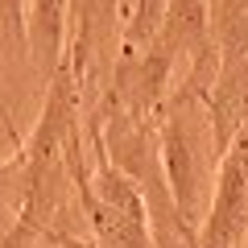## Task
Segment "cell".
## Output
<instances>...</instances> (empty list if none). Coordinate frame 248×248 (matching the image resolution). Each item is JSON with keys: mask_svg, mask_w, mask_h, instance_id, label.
<instances>
[{"mask_svg": "<svg viewBox=\"0 0 248 248\" xmlns=\"http://www.w3.org/2000/svg\"><path fill=\"white\" fill-rule=\"evenodd\" d=\"M46 244H54V248H99L95 240H87V236H71V232H50V236H42Z\"/></svg>", "mask_w": 248, "mask_h": 248, "instance_id": "7", "label": "cell"}, {"mask_svg": "<svg viewBox=\"0 0 248 248\" xmlns=\"http://www.w3.org/2000/svg\"><path fill=\"white\" fill-rule=\"evenodd\" d=\"M157 157L166 174L170 199L190 228H199L211 199V182L219 170L211 116H207V91L190 83H174L157 108Z\"/></svg>", "mask_w": 248, "mask_h": 248, "instance_id": "1", "label": "cell"}, {"mask_svg": "<svg viewBox=\"0 0 248 248\" xmlns=\"http://www.w3.org/2000/svg\"><path fill=\"white\" fill-rule=\"evenodd\" d=\"M161 17H166V0H133L124 9V21H120V50H137L145 46L153 33H157Z\"/></svg>", "mask_w": 248, "mask_h": 248, "instance_id": "5", "label": "cell"}, {"mask_svg": "<svg viewBox=\"0 0 248 248\" xmlns=\"http://www.w3.org/2000/svg\"><path fill=\"white\" fill-rule=\"evenodd\" d=\"M0 29L13 42H25V0H0Z\"/></svg>", "mask_w": 248, "mask_h": 248, "instance_id": "6", "label": "cell"}, {"mask_svg": "<svg viewBox=\"0 0 248 248\" xmlns=\"http://www.w3.org/2000/svg\"><path fill=\"white\" fill-rule=\"evenodd\" d=\"M120 4H124V9H128V4H133V0H120Z\"/></svg>", "mask_w": 248, "mask_h": 248, "instance_id": "9", "label": "cell"}, {"mask_svg": "<svg viewBox=\"0 0 248 248\" xmlns=\"http://www.w3.org/2000/svg\"><path fill=\"white\" fill-rule=\"evenodd\" d=\"M0 124H4V133L17 141V124H13V108H9V99H4V91H0Z\"/></svg>", "mask_w": 248, "mask_h": 248, "instance_id": "8", "label": "cell"}, {"mask_svg": "<svg viewBox=\"0 0 248 248\" xmlns=\"http://www.w3.org/2000/svg\"><path fill=\"white\" fill-rule=\"evenodd\" d=\"M83 133L91 145V161L71 182H75L79 211L91 228V240L99 248H149V211H145L141 186L108 161L99 133L87 128V120H83Z\"/></svg>", "mask_w": 248, "mask_h": 248, "instance_id": "2", "label": "cell"}, {"mask_svg": "<svg viewBox=\"0 0 248 248\" xmlns=\"http://www.w3.org/2000/svg\"><path fill=\"white\" fill-rule=\"evenodd\" d=\"M66 25H71V4L66 0H25V46H29V62L37 66L42 83L66 58Z\"/></svg>", "mask_w": 248, "mask_h": 248, "instance_id": "4", "label": "cell"}, {"mask_svg": "<svg viewBox=\"0 0 248 248\" xmlns=\"http://www.w3.org/2000/svg\"><path fill=\"white\" fill-rule=\"evenodd\" d=\"M244 236H248V137H236L219 157L207 211L195 228V244L240 248Z\"/></svg>", "mask_w": 248, "mask_h": 248, "instance_id": "3", "label": "cell"}]
</instances>
